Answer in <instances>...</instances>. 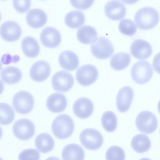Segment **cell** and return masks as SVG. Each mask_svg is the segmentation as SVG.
Listing matches in <instances>:
<instances>
[{"label": "cell", "instance_id": "obj_1", "mask_svg": "<svg viewBox=\"0 0 160 160\" xmlns=\"http://www.w3.org/2000/svg\"><path fill=\"white\" fill-rule=\"evenodd\" d=\"M159 15L153 7H144L138 9L134 15V21L138 28L142 29H152L158 24Z\"/></svg>", "mask_w": 160, "mask_h": 160}, {"label": "cell", "instance_id": "obj_2", "mask_svg": "<svg viewBox=\"0 0 160 160\" xmlns=\"http://www.w3.org/2000/svg\"><path fill=\"white\" fill-rule=\"evenodd\" d=\"M74 128V122L72 118L66 114H62L57 117L52 125V130L57 138L66 139L72 134Z\"/></svg>", "mask_w": 160, "mask_h": 160}, {"label": "cell", "instance_id": "obj_3", "mask_svg": "<svg viewBox=\"0 0 160 160\" xmlns=\"http://www.w3.org/2000/svg\"><path fill=\"white\" fill-rule=\"evenodd\" d=\"M153 69L151 64L146 60L139 61L135 63L131 70L132 78L140 84L146 83L151 79Z\"/></svg>", "mask_w": 160, "mask_h": 160}, {"label": "cell", "instance_id": "obj_4", "mask_svg": "<svg viewBox=\"0 0 160 160\" xmlns=\"http://www.w3.org/2000/svg\"><path fill=\"white\" fill-rule=\"evenodd\" d=\"M82 144L86 149L95 150L99 149L103 142L101 133L93 128H88L83 130L79 136Z\"/></svg>", "mask_w": 160, "mask_h": 160}, {"label": "cell", "instance_id": "obj_5", "mask_svg": "<svg viewBox=\"0 0 160 160\" xmlns=\"http://www.w3.org/2000/svg\"><path fill=\"white\" fill-rule=\"evenodd\" d=\"M12 103L13 108L17 113L25 114L32 110L34 104V99L29 92L21 91L14 95Z\"/></svg>", "mask_w": 160, "mask_h": 160}, {"label": "cell", "instance_id": "obj_6", "mask_svg": "<svg viewBox=\"0 0 160 160\" xmlns=\"http://www.w3.org/2000/svg\"><path fill=\"white\" fill-rule=\"evenodd\" d=\"M135 124L139 131L148 134L153 132L156 130L158 122L157 117L153 113L149 111H144L137 115Z\"/></svg>", "mask_w": 160, "mask_h": 160}, {"label": "cell", "instance_id": "obj_7", "mask_svg": "<svg viewBox=\"0 0 160 160\" xmlns=\"http://www.w3.org/2000/svg\"><path fill=\"white\" fill-rule=\"evenodd\" d=\"M113 46L111 41L103 36L98 37L91 46V51L95 58L105 59L110 58L114 52Z\"/></svg>", "mask_w": 160, "mask_h": 160}, {"label": "cell", "instance_id": "obj_8", "mask_svg": "<svg viewBox=\"0 0 160 160\" xmlns=\"http://www.w3.org/2000/svg\"><path fill=\"white\" fill-rule=\"evenodd\" d=\"M74 79L69 72L61 70L56 72L51 79L53 89L55 91L65 92L69 90L72 87Z\"/></svg>", "mask_w": 160, "mask_h": 160}, {"label": "cell", "instance_id": "obj_9", "mask_svg": "<svg viewBox=\"0 0 160 160\" xmlns=\"http://www.w3.org/2000/svg\"><path fill=\"white\" fill-rule=\"evenodd\" d=\"M98 75V71L96 67L92 65L88 64L83 65L78 68L76 78L80 85L87 86L94 82Z\"/></svg>", "mask_w": 160, "mask_h": 160}, {"label": "cell", "instance_id": "obj_10", "mask_svg": "<svg viewBox=\"0 0 160 160\" xmlns=\"http://www.w3.org/2000/svg\"><path fill=\"white\" fill-rule=\"evenodd\" d=\"M12 130L14 135L17 138L22 140H27L33 136L35 127L31 120L23 118L17 121L14 123Z\"/></svg>", "mask_w": 160, "mask_h": 160}, {"label": "cell", "instance_id": "obj_11", "mask_svg": "<svg viewBox=\"0 0 160 160\" xmlns=\"http://www.w3.org/2000/svg\"><path fill=\"white\" fill-rule=\"evenodd\" d=\"M40 39L42 44L49 48L57 47L61 41V36L59 31L52 27H47L42 31Z\"/></svg>", "mask_w": 160, "mask_h": 160}, {"label": "cell", "instance_id": "obj_12", "mask_svg": "<svg viewBox=\"0 0 160 160\" xmlns=\"http://www.w3.org/2000/svg\"><path fill=\"white\" fill-rule=\"evenodd\" d=\"M0 32L3 39L7 41L13 42L19 38L22 33V29L16 22L8 21L1 24Z\"/></svg>", "mask_w": 160, "mask_h": 160}, {"label": "cell", "instance_id": "obj_13", "mask_svg": "<svg viewBox=\"0 0 160 160\" xmlns=\"http://www.w3.org/2000/svg\"><path fill=\"white\" fill-rule=\"evenodd\" d=\"M51 72L49 63L44 60H39L32 66L29 72L31 78L37 82H42L47 79Z\"/></svg>", "mask_w": 160, "mask_h": 160}, {"label": "cell", "instance_id": "obj_14", "mask_svg": "<svg viewBox=\"0 0 160 160\" xmlns=\"http://www.w3.org/2000/svg\"><path fill=\"white\" fill-rule=\"evenodd\" d=\"M152 48L148 41L141 39L133 41L130 46V52L135 58L139 59H146L152 52Z\"/></svg>", "mask_w": 160, "mask_h": 160}, {"label": "cell", "instance_id": "obj_15", "mask_svg": "<svg viewBox=\"0 0 160 160\" xmlns=\"http://www.w3.org/2000/svg\"><path fill=\"white\" fill-rule=\"evenodd\" d=\"M126 8L125 5L118 0L108 1L104 7V12L109 18L115 21L122 19L126 14Z\"/></svg>", "mask_w": 160, "mask_h": 160}, {"label": "cell", "instance_id": "obj_16", "mask_svg": "<svg viewBox=\"0 0 160 160\" xmlns=\"http://www.w3.org/2000/svg\"><path fill=\"white\" fill-rule=\"evenodd\" d=\"M133 96V91L130 86L123 87L119 90L116 99L117 108L119 112H124L129 109Z\"/></svg>", "mask_w": 160, "mask_h": 160}, {"label": "cell", "instance_id": "obj_17", "mask_svg": "<svg viewBox=\"0 0 160 160\" xmlns=\"http://www.w3.org/2000/svg\"><path fill=\"white\" fill-rule=\"evenodd\" d=\"M93 104L88 98L82 97L76 100L73 105V111L74 114L80 119H86L92 113Z\"/></svg>", "mask_w": 160, "mask_h": 160}, {"label": "cell", "instance_id": "obj_18", "mask_svg": "<svg viewBox=\"0 0 160 160\" xmlns=\"http://www.w3.org/2000/svg\"><path fill=\"white\" fill-rule=\"evenodd\" d=\"M67 101L64 95L55 92L51 94L48 98L46 105L48 109L54 113H60L66 108Z\"/></svg>", "mask_w": 160, "mask_h": 160}, {"label": "cell", "instance_id": "obj_19", "mask_svg": "<svg viewBox=\"0 0 160 160\" xmlns=\"http://www.w3.org/2000/svg\"><path fill=\"white\" fill-rule=\"evenodd\" d=\"M58 61L62 68L69 71L75 70L79 64L78 56L70 50H65L61 52L58 57Z\"/></svg>", "mask_w": 160, "mask_h": 160}, {"label": "cell", "instance_id": "obj_20", "mask_svg": "<svg viewBox=\"0 0 160 160\" xmlns=\"http://www.w3.org/2000/svg\"><path fill=\"white\" fill-rule=\"evenodd\" d=\"M47 16L42 10L35 8L29 10L27 13L26 20L30 26L35 28L43 26L46 23Z\"/></svg>", "mask_w": 160, "mask_h": 160}, {"label": "cell", "instance_id": "obj_21", "mask_svg": "<svg viewBox=\"0 0 160 160\" xmlns=\"http://www.w3.org/2000/svg\"><path fill=\"white\" fill-rule=\"evenodd\" d=\"M62 156L63 160H84L85 153L83 149L79 145L71 143L64 148Z\"/></svg>", "mask_w": 160, "mask_h": 160}, {"label": "cell", "instance_id": "obj_22", "mask_svg": "<svg viewBox=\"0 0 160 160\" xmlns=\"http://www.w3.org/2000/svg\"><path fill=\"white\" fill-rule=\"evenodd\" d=\"M98 33L96 29L89 25H84L78 30L77 37L78 40L84 44L94 43L97 39Z\"/></svg>", "mask_w": 160, "mask_h": 160}, {"label": "cell", "instance_id": "obj_23", "mask_svg": "<svg viewBox=\"0 0 160 160\" xmlns=\"http://www.w3.org/2000/svg\"><path fill=\"white\" fill-rule=\"evenodd\" d=\"M22 73L17 67L8 66L3 69L1 72V77L2 81L8 84L18 83L21 79Z\"/></svg>", "mask_w": 160, "mask_h": 160}, {"label": "cell", "instance_id": "obj_24", "mask_svg": "<svg viewBox=\"0 0 160 160\" xmlns=\"http://www.w3.org/2000/svg\"><path fill=\"white\" fill-rule=\"evenodd\" d=\"M35 146L40 152L43 153L49 152L52 150L54 146V140L47 133H41L36 138Z\"/></svg>", "mask_w": 160, "mask_h": 160}, {"label": "cell", "instance_id": "obj_25", "mask_svg": "<svg viewBox=\"0 0 160 160\" xmlns=\"http://www.w3.org/2000/svg\"><path fill=\"white\" fill-rule=\"evenodd\" d=\"M21 45L23 52L27 56L32 58L38 54L40 51L39 45L33 37H25L22 40Z\"/></svg>", "mask_w": 160, "mask_h": 160}, {"label": "cell", "instance_id": "obj_26", "mask_svg": "<svg viewBox=\"0 0 160 160\" xmlns=\"http://www.w3.org/2000/svg\"><path fill=\"white\" fill-rule=\"evenodd\" d=\"M151 142L147 135L139 134L134 136L131 141V146L133 150L138 153H142L150 149Z\"/></svg>", "mask_w": 160, "mask_h": 160}, {"label": "cell", "instance_id": "obj_27", "mask_svg": "<svg viewBox=\"0 0 160 160\" xmlns=\"http://www.w3.org/2000/svg\"><path fill=\"white\" fill-rule=\"evenodd\" d=\"M131 61L130 55L127 53L121 52L114 54L110 60L111 68L116 71H120L126 68Z\"/></svg>", "mask_w": 160, "mask_h": 160}, {"label": "cell", "instance_id": "obj_28", "mask_svg": "<svg viewBox=\"0 0 160 160\" xmlns=\"http://www.w3.org/2000/svg\"><path fill=\"white\" fill-rule=\"evenodd\" d=\"M85 21V17L83 12L79 10H73L66 15L64 22L68 27L77 28L82 26Z\"/></svg>", "mask_w": 160, "mask_h": 160}, {"label": "cell", "instance_id": "obj_29", "mask_svg": "<svg viewBox=\"0 0 160 160\" xmlns=\"http://www.w3.org/2000/svg\"><path fill=\"white\" fill-rule=\"evenodd\" d=\"M101 121L102 127L107 132H112L116 130L117 119L112 112L109 111L105 112L102 115Z\"/></svg>", "mask_w": 160, "mask_h": 160}, {"label": "cell", "instance_id": "obj_30", "mask_svg": "<svg viewBox=\"0 0 160 160\" xmlns=\"http://www.w3.org/2000/svg\"><path fill=\"white\" fill-rule=\"evenodd\" d=\"M0 108V124L8 125L14 120L15 117L14 111L11 106L5 103H1Z\"/></svg>", "mask_w": 160, "mask_h": 160}, {"label": "cell", "instance_id": "obj_31", "mask_svg": "<svg viewBox=\"0 0 160 160\" xmlns=\"http://www.w3.org/2000/svg\"><path fill=\"white\" fill-rule=\"evenodd\" d=\"M118 29L120 32L123 34L131 36L136 32L137 29L136 26L132 20L125 18L119 22Z\"/></svg>", "mask_w": 160, "mask_h": 160}, {"label": "cell", "instance_id": "obj_32", "mask_svg": "<svg viewBox=\"0 0 160 160\" xmlns=\"http://www.w3.org/2000/svg\"><path fill=\"white\" fill-rule=\"evenodd\" d=\"M105 157L106 160H125V158L123 150L117 146L109 147L106 152Z\"/></svg>", "mask_w": 160, "mask_h": 160}, {"label": "cell", "instance_id": "obj_33", "mask_svg": "<svg viewBox=\"0 0 160 160\" xmlns=\"http://www.w3.org/2000/svg\"><path fill=\"white\" fill-rule=\"evenodd\" d=\"M40 154L35 149H28L22 151L19 154V160H39Z\"/></svg>", "mask_w": 160, "mask_h": 160}, {"label": "cell", "instance_id": "obj_34", "mask_svg": "<svg viewBox=\"0 0 160 160\" xmlns=\"http://www.w3.org/2000/svg\"><path fill=\"white\" fill-rule=\"evenodd\" d=\"M12 3L14 8L21 13L24 12L28 11L31 4V1L28 0H14Z\"/></svg>", "mask_w": 160, "mask_h": 160}, {"label": "cell", "instance_id": "obj_35", "mask_svg": "<svg viewBox=\"0 0 160 160\" xmlns=\"http://www.w3.org/2000/svg\"><path fill=\"white\" fill-rule=\"evenodd\" d=\"M70 1L72 5L75 8L82 10L90 7L93 4L94 1L70 0Z\"/></svg>", "mask_w": 160, "mask_h": 160}, {"label": "cell", "instance_id": "obj_36", "mask_svg": "<svg viewBox=\"0 0 160 160\" xmlns=\"http://www.w3.org/2000/svg\"><path fill=\"white\" fill-rule=\"evenodd\" d=\"M152 63L155 71L160 74V52L154 56Z\"/></svg>", "mask_w": 160, "mask_h": 160}, {"label": "cell", "instance_id": "obj_37", "mask_svg": "<svg viewBox=\"0 0 160 160\" xmlns=\"http://www.w3.org/2000/svg\"><path fill=\"white\" fill-rule=\"evenodd\" d=\"M46 160H60V159L56 157H50L48 158Z\"/></svg>", "mask_w": 160, "mask_h": 160}, {"label": "cell", "instance_id": "obj_38", "mask_svg": "<svg viewBox=\"0 0 160 160\" xmlns=\"http://www.w3.org/2000/svg\"><path fill=\"white\" fill-rule=\"evenodd\" d=\"M158 110L160 113V100H159L158 105Z\"/></svg>", "mask_w": 160, "mask_h": 160}, {"label": "cell", "instance_id": "obj_39", "mask_svg": "<svg viewBox=\"0 0 160 160\" xmlns=\"http://www.w3.org/2000/svg\"><path fill=\"white\" fill-rule=\"evenodd\" d=\"M139 160H152L151 159L147 158H142L141 159H140Z\"/></svg>", "mask_w": 160, "mask_h": 160}, {"label": "cell", "instance_id": "obj_40", "mask_svg": "<svg viewBox=\"0 0 160 160\" xmlns=\"http://www.w3.org/2000/svg\"></svg>", "mask_w": 160, "mask_h": 160}]
</instances>
